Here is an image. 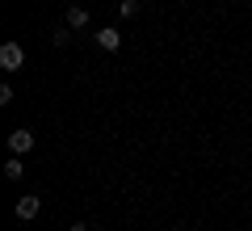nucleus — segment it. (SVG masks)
I'll return each mask as SVG.
<instances>
[{"label":"nucleus","instance_id":"obj_1","mask_svg":"<svg viewBox=\"0 0 252 231\" xmlns=\"http://www.w3.org/2000/svg\"><path fill=\"white\" fill-rule=\"evenodd\" d=\"M0 67H4V71L26 67V51H21V42H4V46H0Z\"/></svg>","mask_w":252,"mask_h":231},{"label":"nucleus","instance_id":"obj_2","mask_svg":"<svg viewBox=\"0 0 252 231\" xmlns=\"http://www.w3.org/2000/svg\"><path fill=\"white\" fill-rule=\"evenodd\" d=\"M30 147H34V131H26V126H17V131L9 134V151H13V156H26Z\"/></svg>","mask_w":252,"mask_h":231},{"label":"nucleus","instance_id":"obj_3","mask_svg":"<svg viewBox=\"0 0 252 231\" xmlns=\"http://www.w3.org/2000/svg\"><path fill=\"white\" fill-rule=\"evenodd\" d=\"M13 210H17V219H21V223H30V219H38L42 202H38L34 194H26V198H17V206H13Z\"/></svg>","mask_w":252,"mask_h":231},{"label":"nucleus","instance_id":"obj_4","mask_svg":"<svg viewBox=\"0 0 252 231\" xmlns=\"http://www.w3.org/2000/svg\"><path fill=\"white\" fill-rule=\"evenodd\" d=\"M97 46H101V51H118V46H122V34H118L114 26L97 30Z\"/></svg>","mask_w":252,"mask_h":231},{"label":"nucleus","instance_id":"obj_5","mask_svg":"<svg viewBox=\"0 0 252 231\" xmlns=\"http://www.w3.org/2000/svg\"><path fill=\"white\" fill-rule=\"evenodd\" d=\"M84 26H89V9L72 4V9H67V30H84Z\"/></svg>","mask_w":252,"mask_h":231},{"label":"nucleus","instance_id":"obj_6","mask_svg":"<svg viewBox=\"0 0 252 231\" xmlns=\"http://www.w3.org/2000/svg\"><path fill=\"white\" fill-rule=\"evenodd\" d=\"M4 177H9V181H21V177H26V164H21V156H9V164H4Z\"/></svg>","mask_w":252,"mask_h":231},{"label":"nucleus","instance_id":"obj_7","mask_svg":"<svg viewBox=\"0 0 252 231\" xmlns=\"http://www.w3.org/2000/svg\"><path fill=\"white\" fill-rule=\"evenodd\" d=\"M118 13H122V17H135V13H139V0H118Z\"/></svg>","mask_w":252,"mask_h":231},{"label":"nucleus","instance_id":"obj_8","mask_svg":"<svg viewBox=\"0 0 252 231\" xmlns=\"http://www.w3.org/2000/svg\"><path fill=\"white\" fill-rule=\"evenodd\" d=\"M0 105H13V84H0Z\"/></svg>","mask_w":252,"mask_h":231},{"label":"nucleus","instance_id":"obj_9","mask_svg":"<svg viewBox=\"0 0 252 231\" xmlns=\"http://www.w3.org/2000/svg\"><path fill=\"white\" fill-rule=\"evenodd\" d=\"M67 38H72L67 30H55V34H51V42H55V46H67Z\"/></svg>","mask_w":252,"mask_h":231},{"label":"nucleus","instance_id":"obj_10","mask_svg":"<svg viewBox=\"0 0 252 231\" xmlns=\"http://www.w3.org/2000/svg\"><path fill=\"white\" fill-rule=\"evenodd\" d=\"M72 231H89V223H72Z\"/></svg>","mask_w":252,"mask_h":231}]
</instances>
